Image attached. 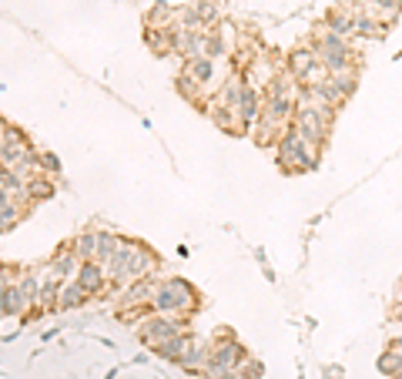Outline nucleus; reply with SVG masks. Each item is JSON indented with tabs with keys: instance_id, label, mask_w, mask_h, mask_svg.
Here are the masks:
<instances>
[{
	"instance_id": "6",
	"label": "nucleus",
	"mask_w": 402,
	"mask_h": 379,
	"mask_svg": "<svg viewBox=\"0 0 402 379\" xmlns=\"http://www.w3.org/2000/svg\"><path fill=\"white\" fill-rule=\"evenodd\" d=\"M188 333V319H178V315H161V313H148L141 319V329H138V335H141V343L148 349H158L161 343H168V339H174V335Z\"/></svg>"
},
{
	"instance_id": "19",
	"label": "nucleus",
	"mask_w": 402,
	"mask_h": 379,
	"mask_svg": "<svg viewBox=\"0 0 402 379\" xmlns=\"http://www.w3.org/2000/svg\"><path fill=\"white\" fill-rule=\"evenodd\" d=\"M326 27L332 34H338V37H346V34H352V14L348 11H328Z\"/></svg>"
},
{
	"instance_id": "11",
	"label": "nucleus",
	"mask_w": 402,
	"mask_h": 379,
	"mask_svg": "<svg viewBox=\"0 0 402 379\" xmlns=\"http://www.w3.org/2000/svg\"><path fill=\"white\" fill-rule=\"evenodd\" d=\"M47 268H51L61 282H71L77 276V268H81V258H77V252L71 246H61L54 256L47 258Z\"/></svg>"
},
{
	"instance_id": "13",
	"label": "nucleus",
	"mask_w": 402,
	"mask_h": 379,
	"mask_svg": "<svg viewBox=\"0 0 402 379\" xmlns=\"http://www.w3.org/2000/svg\"><path fill=\"white\" fill-rule=\"evenodd\" d=\"M87 299H91V292H87L77 279L64 282V285L57 289V313H71V309H81V305H87Z\"/></svg>"
},
{
	"instance_id": "8",
	"label": "nucleus",
	"mask_w": 402,
	"mask_h": 379,
	"mask_svg": "<svg viewBox=\"0 0 402 379\" xmlns=\"http://www.w3.org/2000/svg\"><path fill=\"white\" fill-rule=\"evenodd\" d=\"M235 114H238L241 134H248L251 128H255V121L261 118V91L255 88V84H248V81H245V88H241V98H238Z\"/></svg>"
},
{
	"instance_id": "21",
	"label": "nucleus",
	"mask_w": 402,
	"mask_h": 379,
	"mask_svg": "<svg viewBox=\"0 0 402 379\" xmlns=\"http://www.w3.org/2000/svg\"><path fill=\"white\" fill-rule=\"evenodd\" d=\"M37 171L47 175V178H57V175H61V161H57L51 151H37Z\"/></svg>"
},
{
	"instance_id": "26",
	"label": "nucleus",
	"mask_w": 402,
	"mask_h": 379,
	"mask_svg": "<svg viewBox=\"0 0 402 379\" xmlns=\"http://www.w3.org/2000/svg\"><path fill=\"white\" fill-rule=\"evenodd\" d=\"M7 131H11V124L0 118V151H4V141H7Z\"/></svg>"
},
{
	"instance_id": "12",
	"label": "nucleus",
	"mask_w": 402,
	"mask_h": 379,
	"mask_svg": "<svg viewBox=\"0 0 402 379\" xmlns=\"http://www.w3.org/2000/svg\"><path fill=\"white\" fill-rule=\"evenodd\" d=\"M356 84H359V64L342 67V71H332V74H328V88L336 91L338 104H346V101L356 94Z\"/></svg>"
},
{
	"instance_id": "10",
	"label": "nucleus",
	"mask_w": 402,
	"mask_h": 379,
	"mask_svg": "<svg viewBox=\"0 0 402 379\" xmlns=\"http://www.w3.org/2000/svg\"><path fill=\"white\" fill-rule=\"evenodd\" d=\"M74 279L81 282V285H84L87 292H91V299H94V295H104V292L111 289L108 268L101 266V262H81V268H77Z\"/></svg>"
},
{
	"instance_id": "3",
	"label": "nucleus",
	"mask_w": 402,
	"mask_h": 379,
	"mask_svg": "<svg viewBox=\"0 0 402 379\" xmlns=\"http://www.w3.org/2000/svg\"><path fill=\"white\" fill-rule=\"evenodd\" d=\"M275 151H278V168L288 171V175H302V171H312V168L318 165V151L295 131L292 124H288L282 131V138L275 141Z\"/></svg>"
},
{
	"instance_id": "16",
	"label": "nucleus",
	"mask_w": 402,
	"mask_h": 379,
	"mask_svg": "<svg viewBox=\"0 0 402 379\" xmlns=\"http://www.w3.org/2000/svg\"><path fill=\"white\" fill-rule=\"evenodd\" d=\"M54 191H57V185H54V178H47V175H34V178L27 181V201H31V205L47 201Z\"/></svg>"
},
{
	"instance_id": "5",
	"label": "nucleus",
	"mask_w": 402,
	"mask_h": 379,
	"mask_svg": "<svg viewBox=\"0 0 402 379\" xmlns=\"http://www.w3.org/2000/svg\"><path fill=\"white\" fill-rule=\"evenodd\" d=\"M312 47H316L318 61L328 67V74H332V71H342V67L356 64V54H352V47L346 44V37L332 34L328 27H326V31H318L316 37H312Z\"/></svg>"
},
{
	"instance_id": "4",
	"label": "nucleus",
	"mask_w": 402,
	"mask_h": 379,
	"mask_svg": "<svg viewBox=\"0 0 402 379\" xmlns=\"http://www.w3.org/2000/svg\"><path fill=\"white\" fill-rule=\"evenodd\" d=\"M292 128L302 134L308 145L322 151L328 141V128H332V118L322 111H316L312 104H305V101H295V111H292Z\"/></svg>"
},
{
	"instance_id": "2",
	"label": "nucleus",
	"mask_w": 402,
	"mask_h": 379,
	"mask_svg": "<svg viewBox=\"0 0 402 379\" xmlns=\"http://www.w3.org/2000/svg\"><path fill=\"white\" fill-rule=\"evenodd\" d=\"M198 292L191 282L185 279H164L158 282L154 289V299H151V313H161V315H178V319H191L198 309Z\"/></svg>"
},
{
	"instance_id": "24",
	"label": "nucleus",
	"mask_w": 402,
	"mask_h": 379,
	"mask_svg": "<svg viewBox=\"0 0 402 379\" xmlns=\"http://www.w3.org/2000/svg\"><path fill=\"white\" fill-rule=\"evenodd\" d=\"M17 279H21V272H17V266H0V289H7V285H14Z\"/></svg>"
},
{
	"instance_id": "15",
	"label": "nucleus",
	"mask_w": 402,
	"mask_h": 379,
	"mask_svg": "<svg viewBox=\"0 0 402 379\" xmlns=\"http://www.w3.org/2000/svg\"><path fill=\"white\" fill-rule=\"evenodd\" d=\"M71 248L77 252V258L81 262H98V248H101V228H91V232L77 235L74 242H71Z\"/></svg>"
},
{
	"instance_id": "9",
	"label": "nucleus",
	"mask_w": 402,
	"mask_h": 379,
	"mask_svg": "<svg viewBox=\"0 0 402 379\" xmlns=\"http://www.w3.org/2000/svg\"><path fill=\"white\" fill-rule=\"evenodd\" d=\"M34 309L31 302H27V295L21 292V285L14 282V285H7V289H0V319H27Z\"/></svg>"
},
{
	"instance_id": "20",
	"label": "nucleus",
	"mask_w": 402,
	"mask_h": 379,
	"mask_svg": "<svg viewBox=\"0 0 402 379\" xmlns=\"http://www.w3.org/2000/svg\"><path fill=\"white\" fill-rule=\"evenodd\" d=\"M376 366H379L382 376H399V373H402V353H392V349H386Z\"/></svg>"
},
{
	"instance_id": "1",
	"label": "nucleus",
	"mask_w": 402,
	"mask_h": 379,
	"mask_svg": "<svg viewBox=\"0 0 402 379\" xmlns=\"http://www.w3.org/2000/svg\"><path fill=\"white\" fill-rule=\"evenodd\" d=\"M104 268H108L111 289H124L131 282L148 279L158 268V256H154V248H148L138 238H121V248L111 256V262Z\"/></svg>"
},
{
	"instance_id": "14",
	"label": "nucleus",
	"mask_w": 402,
	"mask_h": 379,
	"mask_svg": "<svg viewBox=\"0 0 402 379\" xmlns=\"http://www.w3.org/2000/svg\"><path fill=\"white\" fill-rule=\"evenodd\" d=\"M181 74H185L188 81H195L201 91H208V84L215 78V57H191V61H185Z\"/></svg>"
},
{
	"instance_id": "27",
	"label": "nucleus",
	"mask_w": 402,
	"mask_h": 379,
	"mask_svg": "<svg viewBox=\"0 0 402 379\" xmlns=\"http://www.w3.org/2000/svg\"><path fill=\"white\" fill-rule=\"evenodd\" d=\"M158 4H164V7H168V4H171V0H158Z\"/></svg>"
},
{
	"instance_id": "18",
	"label": "nucleus",
	"mask_w": 402,
	"mask_h": 379,
	"mask_svg": "<svg viewBox=\"0 0 402 379\" xmlns=\"http://www.w3.org/2000/svg\"><path fill=\"white\" fill-rule=\"evenodd\" d=\"M24 212H27V205H21V201H11V205H0V235L11 232L14 225L24 218Z\"/></svg>"
},
{
	"instance_id": "17",
	"label": "nucleus",
	"mask_w": 402,
	"mask_h": 379,
	"mask_svg": "<svg viewBox=\"0 0 402 379\" xmlns=\"http://www.w3.org/2000/svg\"><path fill=\"white\" fill-rule=\"evenodd\" d=\"M188 343H191V333H181V335H174V339H168V343H161L158 349H151V353H158V356L168 359V363H178L181 353L188 349Z\"/></svg>"
},
{
	"instance_id": "7",
	"label": "nucleus",
	"mask_w": 402,
	"mask_h": 379,
	"mask_svg": "<svg viewBox=\"0 0 402 379\" xmlns=\"http://www.w3.org/2000/svg\"><path fill=\"white\" fill-rule=\"evenodd\" d=\"M208 359H211V343H208V339L191 335L188 349L181 353V359H178L174 366L181 369V373H188V376H201V373H205V366H208Z\"/></svg>"
},
{
	"instance_id": "23",
	"label": "nucleus",
	"mask_w": 402,
	"mask_h": 379,
	"mask_svg": "<svg viewBox=\"0 0 402 379\" xmlns=\"http://www.w3.org/2000/svg\"><path fill=\"white\" fill-rule=\"evenodd\" d=\"M372 4H376V7L382 11V17H389V21L402 11V0H372Z\"/></svg>"
},
{
	"instance_id": "22",
	"label": "nucleus",
	"mask_w": 402,
	"mask_h": 379,
	"mask_svg": "<svg viewBox=\"0 0 402 379\" xmlns=\"http://www.w3.org/2000/svg\"><path fill=\"white\" fill-rule=\"evenodd\" d=\"M191 11L198 14V21H201V27H208V24L215 21V7H211V4H208V0H201V4H195V7H191Z\"/></svg>"
},
{
	"instance_id": "25",
	"label": "nucleus",
	"mask_w": 402,
	"mask_h": 379,
	"mask_svg": "<svg viewBox=\"0 0 402 379\" xmlns=\"http://www.w3.org/2000/svg\"><path fill=\"white\" fill-rule=\"evenodd\" d=\"M386 349H392V353H402V333H399V335H389Z\"/></svg>"
}]
</instances>
